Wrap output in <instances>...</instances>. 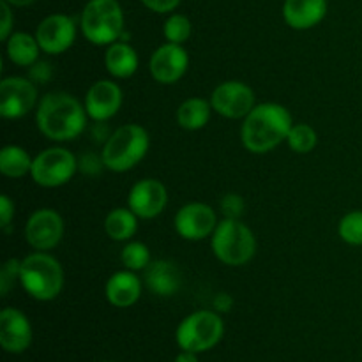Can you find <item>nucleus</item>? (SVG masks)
<instances>
[{"label": "nucleus", "instance_id": "obj_1", "mask_svg": "<svg viewBox=\"0 0 362 362\" xmlns=\"http://www.w3.org/2000/svg\"><path fill=\"white\" fill-rule=\"evenodd\" d=\"M87 110L67 92H48L35 110L37 129L52 141L76 140L87 126Z\"/></svg>", "mask_w": 362, "mask_h": 362}, {"label": "nucleus", "instance_id": "obj_2", "mask_svg": "<svg viewBox=\"0 0 362 362\" xmlns=\"http://www.w3.org/2000/svg\"><path fill=\"white\" fill-rule=\"evenodd\" d=\"M292 126L293 119L285 106L278 103H262L244 117L240 140L253 154H267L286 141Z\"/></svg>", "mask_w": 362, "mask_h": 362}, {"label": "nucleus", "instance_id": "obj_3", "mask_svg": "<svg viewBox=\"0 0 362 362\" xmlns=\"http://www.w3.org/2000/svg\"><path fill=\"white\" fill-rule=\"evenodd\" d=\"M20 283L32 299L48 303L57 299L64 288L62 265L46 251H35L21 260Z\"/></svg>", "mask_w": 362, "mask_h": 362}, {"label": "nucleus", "instance_id": "obj_4", "mask_svg": "<svg viewBox=\"0 0 362 362\" xmlns=\"http://www.w3.org/2000/svg\"><path fill=\"white\" fill-rule=\"evenodd\" d=\"M148 147H151V138L141 126L126 124L117 127L103 147L101 158L105 168L117 173L129 172L147 156Z\"/></svg>", "mask_w": 362, "mask_h": 362}, {"label": "nucleus", "instance_id": "obj_5", "mask_svg": "<svg viewBox=\"0 0 362 362\" xmlns=\"http://www.w3.org/2000/svg\"><path fill=\"white\" fill-rule=\"evenodd\" d=\"M212 253L230 267H239L251 262L257 253V237L240 219H223L218 223L211 239Z\"/></svg>", "mask_w": 362, "mask_h": 362}, {"label": "nucleus", "instance_id": "obj_6", "mask_svg": "<svg viewBox=\"0 0 362 362\" xmlns=\"http://www.w3.org/2000/svg\"><path fill=\"white\" fill-rule=\"evenodd\" d=\"M80 27L95 46H110L124 34V13L117 0H88L81 11Z\"/></svg>", "mask_w": 362, "mask_h": 362}, {"label": "nucleus", "instance_id": "obj_7", "mask_svg": "<svg viewBox=\"0 0 362 362\" xmlns=\"http://www.w3.org/2000/svg\"><path fill=\"white\" fill-rule=\"evenodd\" d=\"M225 334V322L218 311H194L184 318L175 332L177 345L180 350L202 354L214 349Z\"/></svg>", "mask_w": 362, "mask_h": 362}, {"label": "nucleus", "instance_id": "obj_8", "mask_svg": "<svg viewBox=\"0 0 362 362\" xmlns=\"http://www.w3.org/2000/svg\"><path fill=\"white\" fill-rule=\"evenodd\" d=\"M78 172V159L71 151L49 147L39 152L32 163L30 177L41 187H60L69 182Z\"/></svg>", "mask_w": 362, "mask_h": 362}, {"label": "nucleus", "instance_id": "obj_9", "mask_svg": "<svg viewBox=\"0 0 362 362\" xmlns=\"http://www.w3.org/2000/svg\"><path fill=\"white\" fill-rule=\"evenodd\" d=\"M37 103V88L30 78L9 76L0 81V115L4 119H21Z\"/></svg>", "mask_w": 362, "mask_h": 362}, {"label": "nucleus", "instance_id": "obj_10", "mask_svg": "<svg viewBox=\"0 0 362 362\" xmlns=\"http://www.w3.org/2000/svg\"><path fill=\"white\" fill-rule=\"evenodd\" d=\"M253 88L243 81H223L214 88L211 95V105L218 115L226 119H244L257 106Z\"/></svg>", "mask_w": 362, "mask_h": 362}, {"label": "nucleus", "instance_id": "obj_11", "mask_svg": "<svg viewBox=\"0 0 362 362\" xmlns=\"http://www.w3.org/2000/svg\"><path fill=\"white\" fill-rule=\"evenodd\" d=\"M64 237V219L53 209H37L25 223V240L35 251H49Z\"/></svg>", "mask_w": 362, "mask_h": 362}, {"label": "nucleus", "instance_id": "obj_12", "mask_svg": "<svg viewBox=\"0 0 362 362\" xmlns=\"http://www.w3.org/2000/svg\"><path fill=\"white\" fill-rule=\"evenodd\" d=\"M218 216L211 205L202 202H191L177 211L173 225L175 232L186 240H204L214 233L218 226Z\"/></svg>", "mask_w": 362, "mask_h": 362}, {"label": "nucleus", "instance_id": "obj_13", "mask_svg": "<svg viewBox=\"0 0 362 362\" xmlns=\"http://www.w3.org/2000/svg\"><path fill=\"white\" fill-rule=\"evenodd\" d=\"M189 67V55L184 45L165 42L159 46L148 60L151 76L161 85H173L186 74Z\"/></svg>", "mask_w": 362, "mask_h": 362}, {"label": "nucleus", "instance_id": "obj_14", "mask_svg": "<svg viewBox=\"0 0 362 362\" xmlns=\"http://www.w3.org/2000/svg\"><path fill=\"white\" fill-rule=\"evenodd\" d=\"M35 39L45 53L60 55L74 45L76 25L66 14H49L37 25Z\"/></svg>", "mask_w": 362, "mask_h": 362}, {"label": "nucleus", "instance_id": "obj_15", "mask_svg": "<svg viewBox=\"0 0 362 362\" xmlns=\"http://www.w3.org/2000/svg\"><path fill=\"white\" fill-rule=\"evenodd\" d=\"M168 204V191L161 180H138L129 191L127 207L141 219H152L161 214Z\"/></svg>", "mask_w": 362, "mask_h": 362}, {"label": "nucleus", "instance_id": "obj_16", "mask_svg": "<svg viewBox=\"0 0 362 362\" xmlns=\"http://www.w3.org/2000/svg\"><path fill=\"white\" fill-rule=\"evenodd\" d=\"M122 88L112 80H99L85 95L87 115L95 122H106L115 117L122 106Z\"/></svg>", "mask_w": 362, "mask_h": 362}, {"label": "nucleus", "instance_id": "obj_17", "mask_svg": "<svg viewBox=\"0 0 362 362\" xmlns=\"http://www.w3.org/2000/svg\"><path fill=\"white\" fill-rule=\"evenodd\" d=\"M32 343V325L23 311L4 308L0 313V345L9 354H21Z\"/></svg>", "mask_w": 362, "mask_h": 362}, {"label": "nucleus", "instance_id": "obj_18", "mask_svg": "<svg viewBox=\"0 0 362 362\" xmlns=\"http://www.w3.org/2000/svg\"><path fill=\"white\" fill-rule=\"evenodd\" d=\"M327 14V0H285L283 18L296 30H308Z\"/></svg>", "mask_w": 362, "mask_h": 362}, {"label": "nucleus", "instance_id": "obj_19", "mask_svg": "<svg viewBox=\"0 0 362 362\" xmlns=\"http://www.w3.org/2000/svg\"><path fill=\"white\" fill-rule=\"evenodd\" d=\"M144 283L154 296L172 297L182 285V276L175 264L168 260H156L145 269Z\"/></svg>", "mask_w": 362, "mask_h": 362}, {"label": "nucleus", "instance_id": "obj_20", "mask_svg": "<svg viewBox=\"0 0 362 362\" xmlns=\"http://www.w3.org/2000/svg\"><path fill=\"white\" fill-rule=\"evenodd\" d=\"M106 299L115 308H131L141 296V279L133 271H119L106 281Z\"/></svg>", "mask_w": 362, "mask_h": 362}, {"label": "nucleus", "instance_id": "obj_21", "mask_svg": "<svg viewBox=\"0 0 362 362\" xmlns=\"http://www.w3.org/2000/svg\"><path fill=\"white\" fill-rule=\"evenodd\" d=\"M138 53L133 46L127 41H117L108 46L105 55V66L106 71L112 74L113 78H131L138 69Z\"/></svg>", "mask_w": 362, "mask_h": 362}, {"label": "nucleus", "instance_id": "obj_22", "mask_svg": "<svg viewBox=\"0 0 362 362\" xmlns=\"http://www.w3.org/2000/svg\"><path fill=\"white\" fill-rule=\"evenodd\" d=\"M35 35L27 34V32H13L11 37L6 41L7 59L20 67H30L39 60L41 53Z\"/></svg>", "mask_w": 362, "mask_h": 362}, {"label": "nucleus", "instance_id": "obj_23", "mask_svg": "<svg viewBox=\"0 0 362 362\" xmlns=\"http://www.w3.org/2000/svg\"><path fill=\"white\" fill-rule=\"evenodd\" d=\"M212 105L202 98H189L177 110V122L182 129L198 131L204 129L211 120Z\"/></svg>", "mask_w": 362, "mask_h": 362}, {"label": "nucleus", "instance_id": "obj_24", "mask_svg": "<svg viewBox=\"0 0 362 362\" xmlns=\"http://www.w3.org/2000/svg\"><path fill=\"white\" fill-rule=\"evenodd\" d=\"M138 230V216L129 207L113 209L105 219L106 235L117 243H127Z\"/></svg>", "mask_w": 362, "mask_h": 362}, {"label": "nucleus", "instance_id": "obj_25", "mask_svg": "<svg viewBox=\"0 0 362 362\" xmlns=\"http://www.w3.org/2000/svg\"><path fill=\"white\" fill-rule=\"evenodd\" d=\"M32 163H34V159L23 147L7 145L0 151V173L9 177V179H21L27 173H30Z\"/></svg>", "mask_w": 362, "mask_h": 362}, {"label": "nucleus", "instance_id": "obj_26", "mask_svg": "<svg viewBox=\"0 0 362 362\" xmlns=\"http://www.w3.org/2000/svg\"><path fill=\"white\" fill-rule=\"evenodd\" d=\"M120 262H122V265L127 271H145L148 267V264L152 262L151 250L144 243H138V240L127 243L124 246V250L120 251Z\"/></svg>", "mask_w": 362, "mask_h": 362}, {"label": "nucleus", "instance_id": "obj_27", "mask_svg": "<svg viewBox=\"0 0 362 362\" xmlns=\"http://www.w3.org/2000/svg\"><path fill=\"white\" fill-rule=\"evenodd\" d=\"M317 131L313 129L308 124H293L292 129H290L288 138H286V144L297 154H308V152L313 151L317 147Z\"/></svg>", "mask_w": 362, "mask_h": 362}, {"label": "nucleus", "instance_id": "obj_28", "mask_svg": "<svg viewBox=\"0 0 362 362\" xmlns=\"http://www.w3.org/2000/svg\"><path fill=\"white\" fill-rule=\"evenodd\" d=\"M191 30L193 27H191L189 18L184 14H170L163 27L166 42H173V45H184L191 37Z\"/></svg>", "mask_w": 362, "mask_h": 362}, {"label": "nucleus", "instance_id": "obj_29", "mask_svg": "<svg viewBox=\"0 0 362 362\" xmlns=\"http://www.w3.org/2000/svg\"><path fill=\"white\" fill-rule=\"evenodd\" d=\"M338 233L343 243L350 246H362V211L349 212L338 225Z\"/></svg>", "mask_w": 362, "mask_h": 362}, {"label": "nucleus", "instance_id": "obj_30", "mask_svg": "<svg viewBox=\"0 0 362 362\" xmlns=\"http://www.w3.org/2000/svg\"><path fill=\"white\" fill-rule=\"evenodd\" d=\"M20 265L21 260L9 258L0 269V296L6 297L14 286V283L20 281Z\"/></svg>", "mask_w": 362, "mask_h": 362}, {"label": "nucleus", "instance_id": "obj_31", "mask_svg": "<svg viewBox=\"0 0 362 362\" xmlns=\"http://www.w3.org/2000/svg\"><path fill=\"white\" fill-rule=\"evenodd\" d=\"M219 207H221L223 216H225L226 219H240V216L244 214L246 204H244V198L240 197V194L228 193L221 198Z\"/></svg>", "mask_w": 362, "mask_h": 362}, {"label": "nucleus", "instance_id": "obj_32", "mask_svg": "<svg viewBox=\"0 0 362 362\" xmlns=\"http://www.w3.org/2000/svg\"><path fill=\"white\" fill-rule=\"evenodd\" d=\"M0 13H2V18H0V39L2 41H7L13 34V25H14V16L13 11H11V4L2 0L0 2Z\"/></svg>", "mask_w": 362, "mask_h": 362}, {"label": "nucleus", "instance_id": "obj_33", "mask_svg": "<svg viewBox=\"0 0 362 362\" xmlns=\"http://www.w3.org/2000/svg\"><path fill=\"white\" fill-rule=\"evenodd\" d=\"M53 71H52V64L48 62H37L34 66H30V73H28V78H30L34 83H48L49 78H52Z\"/></svg>", "mask_w": 362, "mask_h": 362}, {"label": "nucleus", "instance_id": "obj_34", "mask_svg": "<svg viewBox=\"0 0 362 362\" xmlns=\"http://www.w3.org/2000/svg\"><path fill=\"white\" fill-rule=\"evenodd\" d=\"M14 218V202L11 200L7 194L0 197V226H2L6 232H9L11 221Z\"/></svg>", "mask_w": 362, "mask_h": 362}, {"label": "nucleus", "instance_id": "obj_35", "mask_svg": "<svg viewBox=\"0 0 362 362\" xmlns=\"http://www.w3.org/2000/svg\"><path fill=\"white\" fill-rule=\"evenodd\" d=\"M103 166H105L103 158H98L95 154H85L83 158L78 161V170L87 173V175H95V173L101 172Z\"/></svg>", "mask_w": 362, "mask_h": 362}, {"label": "nucleus", "instance_id": "obj_36", "mask_svg": "<svg viewBox=\"0 0 362 362\" xmlns=\"http://www.w3.org/2000/svg\"><path fill=\"white\" fill-rule=\"evenodd\" d=\"M147 9L154 11V13L159 14H166V13H172L173 9H177L180 4V0H141Z\"/></svg>", "mask_w": 362, "mask_h": 362}, {"label": "nucleus", "instance_id": "obj_37", "mask_svg": "<svg viewBox=\"0 0 362 362\" xmlns=\"http://www.w3.org/2000/svg\"><path fill=\"white\" fill-rule=\"evenodd\" d=\"M212 304H214V310L218 311V313H228L233 308V297L230 296V293L221 292L214 297Z\"/></svg>", "mask_w": 362, "mask_h": 362}, {"label": "nucleus", "instance_id": "obj_38", "mask_svg": "<svg viewBox=\"0 0 362 362\" xmlns=\"http://www.w3.org/2000/svg\"><path fill=\"white\" fill-rule=\"evenodd\" d=\"M198 354L194 352H187V350H182V352L179 354V356L175 357V361L173 362H198Z\"/></svg>", "mask_w": 362, "mask_h": 362}, {"label": "nucleus", "instance_id": "obj_39", "mask_svg": "<svg viewBox=\"0 0 362 362\" xmlns=\"http://www.w3.org/2000/svg\"><path fill=\"white\" fill-rule=\"evenodd\" d=\"M6 2H9L13 7H27L34 4L35 0H6Z\"/></svg>", "mask_w": 362, "mask_h": 362}]
</instances>
